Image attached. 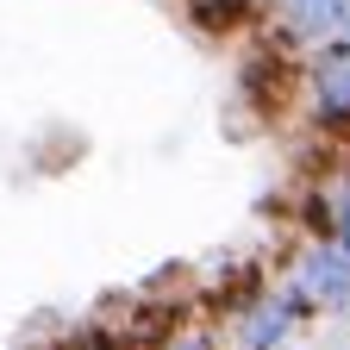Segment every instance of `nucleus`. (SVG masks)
Wrapping results in <instances>:
<instances>
[{
  "label": "nucleus",
  "instance_id": "39448f33",
  "mask_svg": "<svg viewBox=\"0 0 350 350\" xmlns=\"http://www.w3.org/2000/svg\"><path fill=\"white\" fill-rule=\"evenodd\" d=\"M332 244L350 256V194H338V213H332Z\"/></svg>",
  "mask_w": 350,
  "mask_h": 350
},
{
  "label": "nucleus",
  "instance_id": "20e7f679",
  "mask_svg": "<svg viewBox=\"0 0 350 350\" xmlns=\"http://www.w3.org/2000/svg\"><path fill=\"white\" fill-rule=\"evenodd\" d=\"M332 13H338V0H282V25L300 38V44H313L332 31Z\"/></svg>",
  "mask_w": 350,
  "mask_h": 350
},
{
  "label": "nucleus",
  "instance_id": "7ed1b4c3",
  "mask_svg": "<svg viewBox=\"0 0 350 350\" xmlns=\"http://www.w3.org/2000/svg\"><path fill=\"white\" fill-rule=\"evenodd\" d=\"M182 13H188V25L206 31V38H238L244 25L262 19L256 0H182Z\"/></svg>",
  "mask_w": 350,
  "mask_h": 350
},
{
  "label": "nucleus",
  "instance_id": "f03ea898",
  "mask_svg": "<svg viewBox=\"0 0 350 350\" xmlns=\"http://www.w3.org/2000/svg\"><path fill=\"white\" fill-rule=\"evenodd\" d=\"M313 306H344L350 300V256L332 244V238H319L313 250H300V282H294Z\"/></svg>",
  "mask_w": 350,
  "mask_h": 350
},
{
  "label": "nucleus",
  "instance_id": "423d86ee",
  "mask_svg": "<svg viewBox=\"0 0 350 350\" xmlns=\"http://www.w3.org/2000/svg\"><path fill=\"white\" fill-rule=\"evenodd\" d=\"M163 350H206V338H200V332H188V338H169Z\"/></svg>",
  "mask_w": 350,
  "mask_h": 350
},
{
  "label": "nucleus",
  "instance_id": "f257e3e1",
  "mask_svg": "<svg viewBox=\"0 0 350 350\" xmlns=\"http://www.w3.org/2000/svg\"><path fill=\"white\" fill-rule=\"evenodd\" d=\"M294 100L306 107L313 131H325V138H350V38L344 31H325V38L306 44Z\"/></svg>",
  "mask_w": 350,
  "mask_h": 350
}]
</instances>
